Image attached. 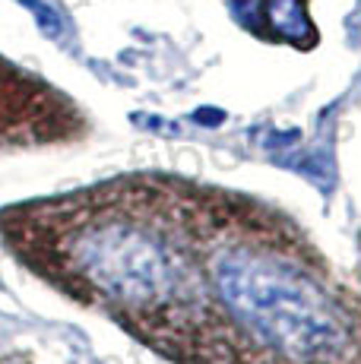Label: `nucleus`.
Here are the masks:
<instances>
[{"mask_svg": "<svg viewBox=\"0 0 361 364\" xmlns=\"http://www.w3.org/2000/svg\"><path fill=\"white\" fill-rule=\"evenodd\" d=\"M266 10H269V23H273V29L289 35V38H298V35H304L311 29L301 0H269Z\"/></svg>", "mask_w": 361, "mask_h": 364, "instance_id": "obj_1", "label": "nucleus"}]
</instances>
